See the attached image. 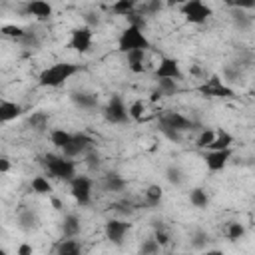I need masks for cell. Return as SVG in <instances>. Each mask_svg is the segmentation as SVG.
<instances>
[{"instance_id":"obj_14","label":"cell","mask_w":255,"mask_h":255,"mask_svg":"<svg viewBox=\"0 0 255 255\" xmlns=\"http://www.w3.org/2000/svg\"><path fill=\"white\" fill-rule=\"evenodd\" d=\"M229 4V8H231V22H233V28L235 30H239V32H245V30H249L251 28V16L243 10V8H237L233 2H227Z\"/></svg>"},{"instance_id":"obj_18","label":"cell","mask_w":255,"mask_h":255,"mask_svg":"<svg viewBox=\"0 0 255 255\" xmlns=\"http://www.w3.org/2000/svg\"><path fill=\"white\" fill-rule=\"evenodd\" d=\"M145 50H133L126 54V64L133 74H143L145 72Z\"/></svg>"},{"instance_id":"obj_22","label":"cell","mask_w":255,"mask_h":255,"mask_svg":"<svg viewBox=\"0 0 255 255\" xmlns=\"http://www.w3.org/2000/svg\"><path fill=\"white\" fill-rule=\"evenodd\" d=\"M231 143H233V135L225 129H217V135H215V141L211 143V147L207 151H223V149H231Z\"/></svg>"},{"instance_id":"obj_41","label":"cell","mask_w":255,"mask_h":255,"mask_svg":"<svg viewBox=\"0 0 255 255\" xmlns=\"http://www.w3.org/2000/svg\"><path fill=\"white\" fill-rule=\"evenodd\" d=\"M126 20H128V26H135V28H139V30H143V28L147 26V20H145V16H143L141 12H131Z\"/></svg>"},{"instance_id":"obj_35","label":"cell","mask_w":255,"mask_h":255,"mask_svg":"<svg viewBox=\"0 0 255 255\" xmlns=\"http://www.w3.org/2000/svg\"><path fill=\"white\" fill-rule=\"evenodd\" d=\"M0 32H2V36H6V38H12L14 42H18L24 34H26V30L22 28V26H16V24H4L2 28H0Z\"/></svg>"},{"instance_id":"obj_45","label":"cell","mask_w":255,"mask_h":255,"mask_svg":"<svg viewBox=\"0 0 255 255\" xmlns=\"http://www.w3.org/2000/svg\"><path fill=\"white\" fill-rule=\"evenodd\" d=\"M112 209H116L118 213H122V215H129L133 209L129 207V203H114V205H110Z\"/></svg>"},{"instance_id":"obj_42","label":"cell","mask_w":255,"mask_h":255,"mask_svg":"<svg viewBox=\"0 0 255 255\" xmlns=\"http://www.w3.org/2000/svg\"><path fill=\"white\" fill-rule=\"evenodd\" d=\"M60 151H62V155H64V157H68V159H74V157H78V155H82V153H84V151H82V147H80L74 139H72V143H68V145H66L64 149H60Z\"/></svg>"},{"instance_id":"obj_51","label":"cell","mask_w":255,"mask_h":255,"mask_svg":"<svg viewBox=\"0 0 255 255\" xmlns=\"http://www.w3.org/2000/svg\"><path fill=\"white\" fill-rule=\"evenodd\" d=\"M0 255H8V253H6V249H2V251H0Z\"/></svg>"},{"instance_id":"obj_6","label":"cell","mask_w":255,"mask_h":255,"mask_svg":"<svg viewBox=\"0 0 255 255\" xmlns=\"http://www.w3.org/2000/svg\"><path fill=\"white\" fill-rule=\"evenodd\" d=\"M104 120L110 124H126L129 120V114H128V108H126L122 96L114 94L108 100V106L104 108Z\"/></svg>"},{"instance_id":"obj_19","label":"cell","mask_w":255,"mask_h":255,"mask_svg":"<svg viewBox=\"0 0 255 255\" xmlns=\"http://www.w3.org/2000/svg\"><path fill=\"white\" fill-rule=\"evenodd\" d=\"M126 179L120 175V173H108L104 179H102V187L104 191H112V193H120L126 189Z\"/></svg>"},{"instance_id":"obj_21","label":"cell","mask_w":255,"mask_h":255,"mask_svg":"<svg viewBox=\"0 0 255 255\" xmlns=\"http://www.w3.org/2000/svg\"><path fill=\"white\" fill-rule=\"evenodd\" d=\"M18 227L22 231H32L38 227V215L32 209H22L18 213Z\"/></svg>"},{"instance_id":"obj_9","label":"cell","mask_w":255,"mask_h":255,"mask_svg":"<svg viewBox=\"0 0 255 255\" xmlns=\"http://www.w3.org/2000/svg\"><path fill=\"white\" fill-rule=\"evenodd\" d=\"M153 76H155V80L167 78V80H175L177 82V80L183 78V72H181L179 62L175 58H161L157 68H155V72H153Z\"/></svg>"},{"instance_id":"obj_24","label":"cell","mask_w":255,"mask_h":255,"mask_svg":"<svg viewBox=\"0 0 255 255\" xmlns=\"http://www.w3.org/2000/svg\"><path fill=\"white\" fill-rule=\"evenodd\" d=\"M72 139H74V133H70V131H66V129H52L50 131V141L58 147V149H64L68 143H72Z\"/></svg>"},{"instance_id":"obj_16","label":"cell","mask_w":255,"mask_h":255,"mask_svg":"<svg viewBox=\"0 0 255 255\" xmlns=\"http://www.w3.org/2000/svg\"><path fill=\"white\" fill-rule=\"evenodd\" d=\"M22 106L16 104V102H8V100H2L0 102V122L2 124H8V122H14L16 118L22 116Z\"/></svg>"},{"instance_id":"obj_29","label":"cell","mask_w":255,"mask_h":255,"mask_svg":"<svg viewBox=\"0 0 255 255\" xmlns=\"http://www.w3.org/2000/svg\"><path fill=\"white\" fill-rule=\"evenodd\" d=\"M30 189L38 195H50L52 193V183L48 181V177L44 175H36L32 181H30Z\"/></svg>"},{"instance_id":"obj_43","label":"cell","mask_w":255,"mask_h":255,"mask_svg":"<svg viewBox=\"0 0 255 255\" xmlns=\"http://www.w3.org/2000/svg\"><path fill=\"white\" fill-rule=\"evenodd\" d=\"M100 24V14L96 12V10H88V12H84V26H88V28H96Z\"/></svg>"},{"instance_id":"obj_1","label":"cell","mask_w":255,"mask_h":255,"mask_svg":"<svg viewBox=\"0 0 255 255\" xmlns=\"http://www.w3.org/2000/svg\"><path fill=\"white\" fill-rule=\"evenodd\" d=\"M82 70V66L78 64H70V62H58L52 64L48 68H44L38 76V84L42 88H58L64 82H68L72 76H76Z\"/></svg>"},{"instance_id":"obj_30","label":"cell","mask_w":255,"mask_h":255,"mask_svg":"<svg viewBox=\"0 0 255 255\" xmlns=\"http://www.w3.org/2000/svg\"><path fill=\"white\" fill-rule=\"evenodd\" d=\"M135 8H137V4L133 2V0H118V2H114L112 4V12L114 14H118V16H129L131 12H135Z\"/></svg>"},{"instance_id":"obj_46","label":"cell","mask_w":255,"mask_h":255,"mask_svg":"<svg viewBox=\"0 0 255 255\" xmlns=\"http://www.w3.org/2000/svg\"><path fill=\"white\" fill-rule=\"evenodd\" d=\"M16 255H34V247L30 243H20L16 249Z\"/></svg>"},{"instance_id":"obj_39","label":"cell","mask_w":255,"mask_h":255,"mask_svg":"<svg viewBox=\"0 0 255 255\" xmlns=\"http://www.w3.org/2000/svg\"><path fill=\"white\" fill-rule=\"evenodd\" d=\"M157 129H159V131H161V133H163V135H165L169 141H175V143H179V141L183 139V133H179L177 129L169 128V126H167V124H163L161 120L157 122Z\"/></svg>"},{"instance_id":"obj_37","label":"cell","mask_w":255,"mask_h":255,"mask_svg":"<svg viewBox=\"0 0 255 255\" xmlns=\"http://www.w3.org/2000/svg\"><path fill=\"white\" fill-rule=\"evenodd\" d=\"M84 163L90 171H98L102 167V155L96 151V149H90L86 155H84Z\"/></svg>"},{"instance_id":"obj_33","label":"cell","mask_w":255,"mask_h":255,"mask_svg":"<svg viewBox=\"0 0 255 255\" xmlns=\"http://www.w3.org/2000/svg\"><path fill=\"white\" fill-rule=\"evenodd\" d=\"M243 235H245L243 223H239V221H229V223L225 225V237H227L229 241H239Z\"/></svg>"},{"instance_id":"obj_23","label":"cell","mask_w":255,"mask_h":255,"mask_svg":"<svg viewBox=\"0 0 255 255\" xmlns=\"http://www.w3.org/2000/svg\"><path fill=\"white\" fill-rule=\"evenodd\" d=\"M56 255H82V245L78 239H62L56 247Z\"/></svg>"},{"instance_id":"obj_17","label":"cell","mask_w":255,"mask_h":255,"mask_svg":"<svg viewBox=\"0 0 255 255\" xmlns=\"http://www.w3.org/2000/svg\"><path fill=\"white\" fill-rule=\"evenodd\" d=\"M80 229H82L80 217L76 213H68L62 221V237L64 239H74V237L80 235Z\"/></svg>"},{"instance_id":"obj_48","label":"cell","mask_w":255,"mask_h":255,"mask_svg":"<svg viewBox=\"0 0 255 255\" xmlns=\"http://www.w3.org/2000/svg\"><path fill=\"white\" fill-rule=\"evenodd\" d=\"M159 98H163V96H161V94H159V90H157V88H155V90H153V92H151V102H157V100H159Z\"/></svg>"},{"instance_id":"obj_38","label":"cell","mask_w":255,"mask_h":255,"mask_svg":"<svg viewBox=\"0 0 255 255\" xmlns=\"http://www.w3.org/2000/svg\"><path fill=\"white\" fill-rule=\"evenodd\" d=\"M159 249H161L159 243L153 237H147L139 245V255H159Z\"/></svg>"},{"instance_id":"obj_8","label":"cell","mask_w":255,"mask_h":255,"mask_svg":"<svg viewBox=\"0 0 255 255\" xmlns=\"http://www.w3.org/2000/svg\"><path fill=\"white\" fill-rule=\"evenodd\" d=\"M129 229H131V223H128L124 219H108L106 225H104V235H106V239L110 243L120 247L124 243V237H126V233Z\"/></svg>"},{"instance_id":"obj_40","label":"cell","mask_w":255,"mask_h":255,"mask_svg":"<svg viewBox=\"0 0 255 255\" xmlns=\"http://www.w3.org/2000/svg\"><path fill=\"white\" fill-rule=\"evenodd\" d=\"M143 110H145V106H143V102H141V100H135V102H131V104H129V108H128L129 120H135V122H139V120H141V116H143Z\"/></svg>"},{"instance_id":"obj_20","label":"cell","mask_w":255,"mask_h":255,"mask_svg":"<svg viewBox=\"0 0 255 255\" xmlns=\"http://www.w3.org/2000/svg\"><path fill=\"white\" fill-rule=\"evenodd\" d=\"M48 120H50V116L46 112H32L26 120V126L34 131H44L48 128Z\"/></svg>"},{"instance_id":"obj_27","label":"cell","mask_w":255,"mask_h":255,"mask_svg":"<svg viewBox=\"0 0 255 255\" xmlns=\"http://www.w3.org/2000/svg\"><path fill=\"white\" fill-rule=\"evenodd\" d=\"M241 80H243V68L235 66L233 62L227 64V66H223V82H227V84H237V82H241Z\"/></svg>"},{"instance_id":"obj_25","label":"cell","mask_w":255,"mask_h":255,"mask_svg":"<svg viewBox=\"0 0 255 255\" xmlns=\"http://www.w3.org/2000/svg\"><path fill=\"white\" fill-rule=\"evenodd\" d=\"M189 203H191L193 207H197V209H205L207 203H209L207 191H205L203 187H193V189L189 191Z\"/></svg>"},{"instance_id":"obj_2","label":"cell","mask_w":255,"mask_h":255,"mask_svg":"<svg viewBox=\"0 0 255 255\" xmlns=\"http://www.w3.org/2000/svg\"><path fill=\"white\" fill-rule=\"evenodd\" d=\"M42 165L50 177L62 179V181H72L76 177V163L74 159H68L64 155L56 153H46L42 157Z\"/></svg>"},{"instance_id":"obj_52","label":"cell","mask_w":255,"mask_h":255,"mask_svg":"<svg viewBox=\"0 0 255 255\" xmlns=\"http://www.w3.org/2000/svg\"><path fill=\"white\" fill-rule=\"evenodd\" d=\"M253 98H255V88H253Z\"/></svg>"},{"instance_id":"obj_34","label":"cell","mask_w":255,"mask_h":255,"mask_svg":"<svg viewBox=\"0 0 255 255\" xmlns=\"http://www.w3.org/2000/svg\"><path fill=\"white\" fill-rule=\"evenodd\" d=\"M16 44H18V46H22V48L34 50V48H38V46H40V38H38V34H36L34 30H26V34H24Z\"/></svg>"},{"instance_id":"obj_15","label":"cell","mask_w":255,"mask_h":255,"mask_svg":"<svg viewBox=\"0 0 255 255\" xmlns=\"http://www.w3.org/2000/svg\"><path fill=\"white\" fill-rule=\"evenodd\" d=\"M70 100L80 110H96L98 108V96L90 92H72Z\"/></svg>"},{"instance_id":"obj_13","label":"cell","mask_w":255,"mask_h":255,"mask_svg":"<svg viewBox=\"0 0 255 255\" xmlns=\"http://www.w3.org/2000/svg\"><path fill=\"white\" fill-rule=\"evenodd\" d=\"M205 159V165L209 171H221L227 161L231 159V149H223V151H205L203 155Z\"/></svg>"},{"instance_id":"obj_12","label":"cell","mask_w":255,"mask_h":255,"mask_svg":"<svg viewBox=\"0 0 255 255\" xmlns=\"http://www.w3.org/2000/svg\"><path fill=\"white\" fill-rule=\"evenodd\" d=\"M54 8L50 2H42V0H32V2H26L24 8H22V14L24 16H34L36 20H50Z\"/></svg>"},{"instance_id":"obj_7","label":"cell","mask_w":255,"mask_h":255,"mask_svg":"<svg viewBox=\"0 0 255 255\" xmlns=\"http://www.w3.org/2000/svg\"><path fill=\"white\" fill-rule=\"evenodd\" d=\"M70 193L80 205H88L92 201V179L88 175H76L70 181Z\"/></svg>"},{"instance_id":"obj_32","label":"cell","mask_w":255,"mask_h":255,"mask_svg":"<svg viewBox=\"0 0 255 255\" xmlns=\"http://www.w3.org/2000/svg\"><path fill=\"white\" fill-rule=\"evenodd\" d=\"M165 179H167L171 185L179 187V185L185 181V173H183V169H181L179 165H169V167L165 169Z\"/></svg>"},{"instance_id":"obj_10","label":"cell","mask_w":255,"mask_h":255,"mask_svg":"<svg viewBox=\"0 0 255 255\" xmlns=\"http://www.w3.org/2000/svg\"><path fill=\"white\" fill-rule=\"evenodd\" d=\"M163 124H167L169 128H173V129H177L179 133H185V131H193V129H197L199 126L193 122V120H189V118H185L183 114H179V112H165L161 118H159Z\"/></svg>"},{"instance_id":"obj_5","label":"cell","mask_w":255,"mask_h":255,"mask_svg":"<svg viewBox=\"0 0 255 255\" xmlns=\"http://www.w3.org/2000/svg\"><path fill=\"white\" fill-rule=\"evenodd\" d=\"M197 92H199L201 96H205V98H233V96H235V92L221 80L219 74H213L209 80H205V82L197 88Z\"/></svg>"},{"instance_id":"obj_26","label":"cell","mask_w":255,"mask_h":255,"mask_svg":"<svg viewBox=\"0 0 255 255\" xmlns=\"http://www.w3.org/2000/svg\"><path fill=\"white\" fill-rule=\"evenodd\" d=\"M143 195H145V201H147V205H149V207H155V205H159V203H161V197H163V189H161V185H157V183H151V185H147V187H145Z\"/></svg>"},{"instance_id":"obj_11","label":"cell","mask_w":255,"mask_h":255,"mask_svg":"<svg viewBox=\"0 0 255 255\" xmlns=\"http://www.w3.org/2000/svg\"><path fill=\"white\" fill-rule=\"evenodd\" d=\"M92 38H94V32L92 28L88 26H78L72 30V38H70V46L80 52V54H86L90 48H92Z\"/></svg>"},{"instance_id":"obj_31","label":"cell","mask_w":255,"mask_h":255,"mask_svg":"<svg viewBox=\"0 0 255 255\" xmlns=\"http://www.w3.org/2000/svg\"><path fill=\"white\" fill-rule=\"evenodd\" d=\"M189 243H191V247H193L195 251H203V249L207 247V243H209V233L203 231V229H195V231L191 233Z\"/></svg>"},{"instance_id":"obj_28","label":"cell","mask_w":255,"mask_h":255,"mask_svg":"<svg viewBox=\"0 0 255 255\" xmlns=\"http://www.w3.org/2000/svg\"><path fill=\"white\" fill-rule=\"evenodd\" d=\"M215 135H217V129H211V128H203L195 139V145L199 149H209L211 143L215 141Z\"/></svg>"},{"instance_id":"obj_49","label":"cell","mask_w":255,"mask_h":255,"mask_svg":"<svg viewBox=\"0 0 255 255\" xmlns=\"http://www.w3.org/2000/svg\"><path fill=\"white\" fill-rule=\"evenodd\" d=\"M205 255H225V253H223L221 249H207Z\"/></svg>"},{"instance_id":"obj_4","label":"cell","mask_w":255,"mask_h":255,"mask_svg":"<svg viewBox=\"0 0 255 255\" xmlns=\"http://www.w3.org/2000/svg\"><path fill=\"white\" fill-rule=\"evenodd\" d=\"M179 12L185 16V20L189 24H203L209 20V16H213L211 6L203 4L201 0H187L179 6Z\"/></svg>"},{"instance_id":"obj_50","label":"cell","mask_w":255,"mask_h":255,"mask_svg":"<svg viewBox=\"0 0 255 255\" xmlns=\"http://www.w3.org/2000/svg\"><path fill=\"white\" fill-rule=\"evenodd\" d=\"M52 205H54V209H62V201H60V199H56V197L52 199Z\"/></svg>"},{"instance_id":"obj_44","label":"cell","mask_w":255,"mask_h":255,"mask_svg":"<svg viewBox=\"0 0 255 255\" xmlns=\"http://www.w3.org/2000/svg\"><path fill=\"white\" fill-rule=\"evenodd\" d=\"M161 2L159 0H149V2H145L143 6H141V14L145 16V14H155V12H159L161 10Z\"/></svg>"},{"instance_id":"obj_47","label":"cell","mask_w":255,"mask_h":255,"mask_svg":"<svg viewBox=\"0 0 255 255\" xmlns=\"http://www.w3.org/2000/svg\"><path fill=\"white\" fill-rule=\"evenodd\" d=\"M10 171V159L6 155L0 157V173H8Z\"/></svg>"},{"instance_id":"obj_36","label":"cell","mask_w":255,"mask_h":255,"mask_svg":"<svg viewBox=\"0 0 255 255\" xmlns=\"http://www.w3.org/2000/svg\"><path fill=\"white\" fill-rule=\"evenodd\" d=\"M157 82V90H159V94L161 96H173L175 92H177V82L175 80H167V78H163V80H155Z\"/></svg>"},{"instance_id":"obj_3","label":"cell","mask_w":255,"mask_h":255,"mask_svg":"<svg viewBox=\"0 0 255 255\" xmlns=\"http://www.w3.org/2000/svg\"><path fill=\"white\" fill-rule=\"evenodd\" d=\"M149 48V40L143 34V30L135 28V26H128L124 28V32L118 38V50L122 54H129L133 50H147Z\"/></svg>"}]
</instances>
